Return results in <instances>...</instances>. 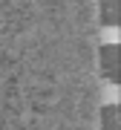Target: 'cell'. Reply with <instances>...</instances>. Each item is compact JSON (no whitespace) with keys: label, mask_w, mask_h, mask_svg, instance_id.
<instances>
[{"label":"cell","mask_w":121,"mask_h":130,"mask_svg":"<svg viewBox=\"0 0 121 130\" xmlns=\"http://www.w3.org/2000/svg\"><path fill=\"white\" fill-rule=\"evenodd\" d=\"M98 61H101V75L112 84V87H118V81H121V67H118L121 49H118V43H104V46L98 49Z\"/></svg>","instance_id":"cell-1"},{"label":"cell","mask_w":121,"mask_h":130,"mask_svg":"<svg viewBox=\"0 0 121 130\" xmlns=\"http://www.w3.org/2000/svg\"><path fill=\"white\" fill-rule=\"evenodd\" d=\"M98 20L101 26L115 29L121 23V0H98Z\"/></svg>","instance_id":"cell-2"},{"label":"cell","mask_w":121,"mask_h":130,"mask_svg":"<svg viewBox=\"0 0 121 130\" xmlns=\"http://www.w3.org/2000/svg\"><path fill=\"white\" fill-rule=\"evenodd\" d=\"M98 121H101V130H121V107H118V104L101 107Z\"/></svg>","instance_id":"cell-3"}]
</instances>
